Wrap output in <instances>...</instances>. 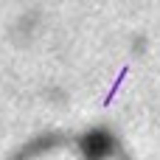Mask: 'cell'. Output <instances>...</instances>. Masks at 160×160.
Masks as SVG:
<instances>
[{
	"label": "cell",
	"mask_w": 160,
	"mask_h": 160,
	"mask_svg": "<svg viewBox=\"0 0 160 160\" xmlns=\"http://www.w3.org/2000/svg\"><path fill=\"white\" fill-rule=\"evenodd\" d=\"M76 146L84 155V160H104L110 155H118V143L107 129H90V132L79 135Z\"/></svg>",
	"instance_id": "1"
},
{
	"label": "cell",
	"mask_w": 160,
	"mask_h": 160,
	"mask_svg": "<svg viewBox=\"0 0 160 160\" xmlns=\"http://www.w3.org/2000/svg\"><path fill=\"white\" fill-rule=\"evenodd\" d=\"M121 160H129V158H124V155H121Z\"/></svg>",
	"instance_id": "3"
},
{
	"label": "cell",
	"mask_w": 160,
	"mask_h": 160,
	"mask_svg": "<svg viewBox=\"0 0 160 160\" xmlns=\"http://www.w3.org/2000/svg\"><path fill=\"white\" fill-rule=\"evenodd\" d=\"M68 138L65 135H56V132H45V135H39V138H34V141H28L17 155L11 160H31V158H37L39 152H45V149H56V146H62Z\"/></svg>",
	"instance_id": "2"
}]
</instances>
